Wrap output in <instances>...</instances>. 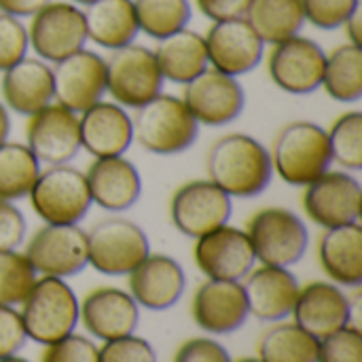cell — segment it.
Here are the masks:
<instances>
[{"label": "cell", "instance_id": "cell-1", "mask_svg": "<svg viewBox=\"0 0 362 362\" xmlns=\"http://www.w3.org/2000/svg\"><path fill=\"white\" fill-rule=\"evenodd\" d=\"M208 180L223 189L229 197H257L272 178L274 165L269 151L261 140L248 134H227L218 138L208 153Z\"/></svg>", "mask_w": 362, "mask_h": 362}, {"label": "cell", "instance_id": "cell-2", "mask_svg": "<svg viewBox=\"0 0 362 362\" xmlns=\"http://www.w3.org/2000/svg\"><path fill=\"white\" fill-rule=\"evenodd\" d=\"M269 155L274 174L293 187L314 182L333 165L329 134L314 121L286 123L278 132Z\"/></svg>", "mask_w": 362, "mask_h": 362}, {"label": "cell", "instance_id": "cell-3", "mask_svg": "<svg viewBox=\"0 0 362 362\" xmlns=\"http://www.w3.org/2000/svg\"><path fill=\"white\" fill-rule=\"evenodd\" d=\"M134 140L138 144L161 157L178 155L191 148L199 136V123L182 102V98L159 93L144 106L136 108Z\"/></svg>", "mask_w": 362, "mask_h": 362}, {"label": "cell", "instance_id": "cell-4", "mask_svg": "<svg viewBox=\"0 0 362 362\" xmlns=\"http://www.w3.org/2000/svg\"><path fill=\"white\" fill-rule=\"evenodd\" d=\"M78 297L62 278L40 276L21 303L28 339L49 346L74 333L78 325Z\"/></svg>", "mask_w": 362, "mask_h": 362}, {"label": "cell", "instance_id": "cell-5", "mask_svg": "<svg viewBox=\"0 0 362 362\" xmlns=\"http://www.w3.org/2000/svg\"><path fill=\"white\" fill-rule=\"evenodd\" d=\"M28 199L34 214L45 225H78L91 208L85 172L68 163L42 170Z\"/></svg>", "mask_w": 362, "mask_h": 362}, {"label": "cell", "instance_id": "cell-6", "mask_svg": "<svg viewBox=\"0 0 362 362\" xmlns=\"http://www.w3.org/2000/svg\"><path fill=\"white\" fill-rule=\"evenodd\" d=\"M255 257L261 265L293 267L308 252L310 233L299 214L282 206L257 210L246 227Z\"/></svg>", "mask_w": 362, "mask_h": 362}, {"label": "cell", "instance_id": "cell-7", "mask_svg": "<svg viewBox=\"0 0 362 362\" xmlns=\"http://www.w3.org/2000/svg\"><path fill=\"white\" fill-rule=\"evenodd\" d=\"M148 252V238L134 221L112 216L87 231V265L102 276H127Z\"/></svg>", "mask_w": 362, "mask_h": 362}, {"label": "cell", "instance_id": "cell-8", "mask_svg": "<svg viewBox=\"0 0 362 362\" xmlns=\"http://www.w3.org/2000/svg\"><path fill=\"white\" fill-rule=\"evenodd\" d=\"M163 89L155 53L142 45L115 49L106 59V93L123 108H140Z\"/></svg>", "mask_w": 362, "mask_h": 362}, {"label": "cell", "instance_id": "cell-9", "mask_svg": "<svg viewBox=\"0 0 362 362\" xmlns=\"http://www.w3.org/2000/svg\"><path fill=\"white\" fill-rule=\"evenodd\" d=\"M28 40L42 62H59L87 42L85 15L74 2H47L32 15Z\"/></svg>", "mask_w": 362, "mask_h": 362}, {"label": "cell", "instance_id": "cell-10", "mask_svg": "<svg viewBox=\"0 0 362 362\" xmlns=\"http://www.w3.org/2000/svg\"><path fill=\"white\" fill-rule=\"evenodd\" d=\"M231 214V197L208 178L185 182L174 191L170 202L172 225L193 240L227 225Z\"/></svg>", "mask_w": 362, "mask_h": 362}, {"label": "cell", "instance_id": "cell-11", "mask_svg": "<svg viewBox=\"0 0 362 362\" xmlns=\"http://www.w3.org/2000/svg\"><path fill=\"white\" fill-rule=\"evenodd\" d=\"M23 255L36 274L66 280L87 267V233L78 225H45L28 240Z\"/></svg>", "mask_w": 362, "mask_h": 362}, {"label": "cell", "instance_id": "cell-12", "mask_svg": "<svg viewBox=\"0 0 362 362\" xmlns=\"http://www.w3.org/2000/svg\"><path fill=\"white\" fill-rule=\"evenodd\" d=\"M325 62V49L316 40L297 34L272 47L267 72L278 89L293 95H308L320 89Z\"/></svg>", "mask_w": 362, "mask_h": 362}, {"label": "cell", "instance_id": "cell-13", "mask_svg": "<svg viewBox=\"0 0 362 362\" xmlns=\"http://www.w3.org/2000/svg\"><path fill=\"white\" fill-rule=\"evenodd\" d=\"M362 187L348 172H325L314 182L305 185L303 210L308 218L322 227H344L361 221Z\"/></svg>", "mask_w": 362, "mask_h": 362}, {"label": "cell", "instance_id": "cell-14", "mask_svg": "<svg viewBox=\"0 0 362 362\" xmlns=\"http://www.w3.org/2000/svg\"><path fill=\"white\" fill-rule=\"evenodd\" d=\"M193 259L208 280L242 282L257 263L250 238L229 223L195 240Z\"/></svg>", "mask_w": 362, "mask_h": 362}, {"label": "cell", "instance_id": "cell-15", "mask_svg": "<svg viewBox=\"0 0 362 362\" xmlns=\"http://www.w3.org/2000/svg\"><path fill=\"white\" fill-rule=\"evenodd\" d=\"M182 102L199 125L223 127L244 112L246 93L235 76L206 68L185 85Z\"/></svg>", "mask_w": 362, "mask_h": 362}, {"label": "cell", "instance_id": "cell-16", "mask_svg": "<svg viewBox=\"0 0 362 362\" xmlns=\"http://www.w3.org/2000/svg\"><path fill=\"white\" fill-rule=\"evenodd\" d=\"M25 146L45 165H64L81 151L78 115L57 102L28 117Z\"/></svg>", "mask_w": 362, "mask_h": 362}, {"label": "cell", "instance_id": "cell-17", "mask_svg": "<svg viewBox=\"0 0 362 362\" xmlns=\"http://www.w3.org/2000/svg\"><path fill=\"white\" fill-rule=\"evenodd\" d=\"M53 70V102L81 115L106 93V59L95 51L81 49L59 62Z\"/></svg>", "mask_w": 362, "mask_h": 362}, {"label": "cell", "instance_id": "cell-18", "mask_svg": "<svg viewBox=\"0 0 362 362\" xmlns=\"http://www.w3.org/2000/svg\"><path fill=\"white\" fill-rule=\"evenodd\" d=\"M204 40L208 66L235 78L252 72L265 53V42L244 17L214 21Z\"/></svg>", "mask_w": 362, "mask_h": 362}, {"label": "cell", "instance_id": "cell-19", "mask_svg": "<svg viewBox=\"0 0 362 362\" xmlns=\"http://www.w3.org/2000/svg\"><path fill=\"white\" fill-rule=\"evenodd\" d=\"M78 322L100 341L132 335L140 322V308L129 293L117 286H98L78 303Z\"/></svg>", "mask_w": 362, "mask_h": 362}, {"label": "cell", "instance_id": "cell-20", "mask_svg": "<svg viewBox=\"0 0 362 362\" xmlns=\"http://www.w3.org/2000/svg\"><path fill=\"white\" fill-rule=\"evenodd\" d=\"M127 286L138 308L165 312L174 308L185 288L187 276L182 265L170 255H151L127 274Z\"/></svg>", "mask_w": 362, "mask_h": 362}, {"label": "cell", "instance_id": "cell-21", "mask_svg": "<svg viewBox=\"0 0 362 362\" xmlns=\"http://www.w3.org/2000/svg\"><path fill=\"white\" fill-rule=\"evenodd\" d=\"M191 316L210 335L235 333L250 316L242 282L206 280L193 295Z\"/></svg>", "mask_w": 362, "mask_h": 362}, {"label": "cell", "instance_id": "cell-22", "mask_svg": "<svg viewBox=\"0 0 362 362\" xmlns=\"http://www.w3.org/2000/svg\"><path fill=\"white\" fill-rule=\"evenodd\" d=\"M291 316L303 331L322 339L352 325V301L341 286L316 280L299 288Z\"/></svg>", "mask_w": 362, "mask_h": 362}, {"label": "cell", "instance_id": "cell-23", "mask_svg": "<svg viewBox=\"0 0 362 362\" xmlns=\"http://www.w3.org/2000/svg\"><path fill=\"white\" fill-rule=\"evenodd\" d=\"M78 136L91 157H119L134 142V123L123 106L100 100L78 115Z\"/></svg>", "mask_w": 362, "mask_h": 362}, {"label": "cell", "instance_id": "cell-24", "mask_svg": "<svg viewBox=\"0 0 362 362\" xmlns=\"http://www.w3.org/2000/svg\"><path fill=\"white\" fill-rule=\"evenodd\" d=\"M85 178L91 204L106 212H125L142 195V176L123 155L93 159L85 172Z\"/></svg>", "mask_w": 362, "mask_h": 362}, {"label": "cell", "instance_id": "cell-25", "mask_svg": "<svg viewBox=\"0 0 362 362\" xmlns=\"http://www.w3.org/2000/svg\"><path fill=\"white\" fill-rule=\"evenodd\" d=\"M244 280L246 282H242V286L250 316L263 322H282L293 314L301 286L288 267L261 265L252 269Z\"/></svg>", "mask_w": 362, "mask_h": 362}, {"label": "cell", "instance_id": "cell-26", "mask_svg": "<svg viewBox=\"0 0 362 362\" xmlns=\"http://www.w3.org/2000/svg\"><path fill=\"white\" fill-rule=\"evenodd\" d=\"M2 104L17 115H34L53 102V70L40 57H23L0 78Z\"/></svg>", "mask_w": 362, "mask_h": 362}, {"label": "cell", "instance_id": "cell-27", "mask_svg": "<svg viewBox=\"0 0 362 362\" xmlns=\"http://www.w3.org/2000/svg\"><path fill=\"white\" fill-rule=\"evenodd\" d=\"M318 261L333 284L341 288H358L362 284L361 223L325 229L318 242Z\"/></svg>", "mask_w": 362, "mask_h": 362}, {"label": "cell", "instance_id": "cell-28", "mask_svg": "<svg viewBox=\"0 0 362 362\" xmlns=\"http://www.w3.org/2000/svg\"><path fill=\"white\" fill-rule=\"evenodd\" d=\"M87 40L104 49H121L138 36L134 0H95L83 11Z\"/></svg>", "mask_w": 362, "mask_h": 362}, {"label": "cell", "instance_id": "cell-29", "mask_svg": "<svg viewBox=\"0 0 362 362\" xmlns=\"http://www.w3.org/2000/svg\"><path fill=\"white\" fill-rule=\"evenodd\" d=\"M153 53L163 81H172L178 85H187L208 68L204 36L187 28L161 38Z\"/></svg>", "mask_w": 362, "mask_h": 362}, {"label": "cell", "instance_id": "cell-30", "mask_svg": "<svg viewBox=\"0 0 362 362\" xmlns=\"http://www.w3.org/2000/svg\"><path fill=\"white\" fill-rule=\"evenodd\" d=\"M244 19L267 45L299 34L305 23L301 0H250Z\"/></svg>", "mask_w": 362, "mask_h": 362}, {"label": "cell", "instance_id": "cell-31", "mask_svg": "<svg viewBox=\"0 0 362 362\" xmlns=\"http://www.w3.org/2000/svg\"><path fill=\"white\" fill-rule=\"evenodd\" d=\"M329 98L344 104H354L362 98V49L348 42L327 55L320 85Z\"/></svg>", "mask_w": 362, "mask_h": 362}, {"label": "cell", "instance_id": "cell-32", "mask_svg": "<svg viewBox=\"0 0 362 362\" xmlns=\"http://www.w3.org/2000/svg\"><path fill=\"white\" fill-rule=\"evenodd\" d=\"M318 339L295 322H276L259 341L261 362H316Z\"/></svg>", "mask_w": 362, "mask_h": 362}, {"label": "cell", "instance_id": "cell-33", "mask_svg": "<svg viewBox=\"0 0 362 362\" xmlns=\"http://www.w3.org/2000/svg\"><path fill=\"white\" fill-rule=\"evenodd\" d=\"M40 174V163L21 142L0 144V199L15 202L28 197L34 180Z\"/></svg>", "mask_w": 362, "mask_h": 362}, {"label": "cell", "instance_id": "cell-34", "mask_svg": "<svg viewBox=\"0 0 362 362\" xmlns=\"http://www.w3.org/2000/svg\"><path fill=\"white\" fill-rule=\"evenodd\" d=\"M138 30L151 38H165L182 28L191 19L189 0H134Z\"/></svg>", "mask_w": 362, "mask_h": 362}, {"label": "cell", "instance_id": "cell-35", "mask_svg": "<svg viewBox=\"0 0 362 362\" xmlns=\"http://www.w3.org/2000/svg\"><path fill=\"white\" fill-rule=\"evenodd\" d=\"M329 144L333 163H339L348 172L362 170V112L350 110L335 119L331 125Z\"/></svg>", "mask_w": 362, "mask_h": 362}, {"label": "cell", "instance_id": "cell-36", "mask_svg": "<svg viewBox=\"0 0 362 362\" xmlns=\"http://www.w3.org/2000/svg\"><path fill=\"white\" fill-rule=\"evenodd\" d=\"M36 280L38 274L23 252H0V305H21Z\"/></svg>", "mask_w": 362, "mask_h": 362}, {"label": "cell", "instance_id": "cell-37", "mask_svg": "<svg viewBox=\"0 0 362 362\" xmlns=\"http://www.w3.org/2000/svg\"><path fill=\"white\" fill-rule=\"evenodd\" d=\"M316 362H362V333L348 325L322 339H318Z\"/></svg>", "mask_w": 362, "mask_h": 362}, {"label": "cell", "instance_id": "cell-38", "mask_svg": "<svg viewBox=\"0 0 362 362\" xmlns=\"http://www.w3.org/2000/svg\"><path fill=\"white\" fill-rule=\"evenodd\" d=\"M305 21L320 30L341 28L361 6V0H301Z\"/></svg>", "mask_w": 362, "mask_h": 362}, {"label": "cell", "instance_id": "cell-39", "mask_svg": "<svg viewBox=\"0 0 362 362\" xmlns=\"http://www.w3.org/2000/svg\"><path fill=\"white\" fill-rule=\"evenodd\" d=\"M28 47V28L19 21V17L0 13V72L21 62Z\"/></svg>", "mask_w": 362, "mask_h": 362}, {"label": "cell", "instance_id": "cell-40", "mask_svg": "<svg viewBox=\"0 0 362 362\" xmlns=\"http://www.w3.org/2000/svg\"><path fill=\"white\" fill-rule=\"evenodd\" d=\"M98 362H157V352L146 339L132 333L104 341V346L98 348Z\"/></svg>", "mask_w": 362, "mask_h": 362}, {"label": "cell", "instance_id": "cell-41", "mask_svg": "<svg viewBox=\"0 0 362 362\" xmlns=\"http://www.w3.org/2000/svg\"><path fill=\"white\" fill-rule=\"evenodd\" d=\"M40 362H98V346L76 333L45 346Z\"/></svg>", "mask_w": 362, "mask_h": 362}, {"label": "cell", "instance_id": "cell-42", "mask_svg": "<svg viewBox=\"0 0 362 362\" xmlns=\"http://www.w3.org/2000/svg\"><path fill=\"white\" fill-rule=\"evenodd\" d=\"M172 362H233L223 344L210 337H193L180 344Z\"/></svg>", "mask_w": 362, "mask_h": 362}, {"label": "cell", "instance_id": "cell-43", "mask_svg": "<svg viewBox=\"0 0 362 362\" xmlns=\"http://www.w3.org/2000/svg\"><path fill=\"white\" fill-rule=\"evenodd\" d=\"M25 341L28 335L19 310L11 305H0V358L19 354Z\"/></svg>", "mask_w": 362, "mask_h": 362}, {"label": "cell", "instance_id": "cell-44", "mask_svg": "<svg viewBox=\"0 0 362 362\" xmlns=\"http://www.w3.org/2000/svg\"><path fill=\"white\" fill-rule=\"evenodd\" d=\"M25 238L23 212L6 199H0V252L17 250Z\"/></svg>", "mask_w": 362, "mask_h": 362}, {"label": "cell", "instance_id": "cell-45", "mask_svg": "<svg viewBox=\"0 0 362 362\" xmlns=\"http://www.w3.org/2000/svg\"><path fill=\"white\" fill-rule=\"evenodd\" d=\"M197 8L210 21H227L246 15L250 0H195Z\"/></svg>", "mask_w": 362, "mask_h": 362}, {"label": "cell", "instance_id": "cell-46", "mask_svg": "<svg viewBox=\"0 0 362 362\" xmlns=\"http://www.w3.org/2000/svg\"><path fill=\"white\" fill-rule=\"evenodd\" d=\"M51 0H0V13L13 17H32Z\"/></svg>", "mask_w": 362, "mask_h": 362}, {"label": "cell", "instance_id": "cell-47", "mask_svg": "<svg viewBox=\"0 0 362 362\" xmlns=\"http://www.w3.org/2000/svg\"><path fill=\"white\" fill-rule=\"evenodd\" d=\"M344 28H346V34H348V38H350V42L352 45H356V47H361L362 45V15H361V6L348 17V21L344 23Z\"/></svg>", "mask_w": 362, "mask_h": 362}, {"label": "cell", "instance_id": "cell-48", "mask_svg": "<svg viewBox=\"0 0 362 362\" xmlns=\"http://www.w3.org/2000/svg\"><path fill=\"white\" fill-rule=\"evenodd\" d=\"M11 136V117L8 108L0 102V144H4Z\"/></svg>", "mask_w": 362, "mask_h": 362}, {"label": "cell", "instance_id": "cell-49", "mask_svg": "<svg viewBox=\"0 0 362 362\" xmlns=\"http://www.w3.org/2000/svg\"><path fill=\"white\" fill-rule=\"evenodd\" d=\"M0 362H30L28 358H21V356H6V358H0Z\"/></svg>", "mask_w": 362, "mask_h": 362}, {"label": "cell", "instance_id": "cell-50", "mask_svg": "<svg viewBox=\"0 0 362 362\" xmlns=\"http://www.w3.org/2000/svg\"><path fill=\"white\" fill-rule=\"evenodd\" d=\"M72 2H74V4H85V6H87V4H91V2H95V0H72Z\"/></svg>", "mask_w": 362, "mask_h": 362}, {"label": "cell", "instance_id": "cell-51", "mask_svg": "<svg viewBox=\"0 0 362 362\" xmlns=\"http://www.w3.org/2000/svg\"><path fill=\"white\" fill-rule=\"evenodd\" d=\"M238 362H261L259 358H242V361H238Z\"/></svg>", "mask_w": 362, "mask_h": 362}]
</instances>
